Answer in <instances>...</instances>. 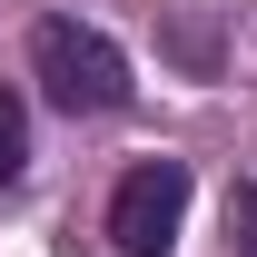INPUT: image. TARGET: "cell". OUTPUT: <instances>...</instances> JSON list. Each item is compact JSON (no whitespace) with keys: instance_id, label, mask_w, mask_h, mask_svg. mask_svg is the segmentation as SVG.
<instances>
[{"instance_id":"obj_1","label":"cell","mask_w":257,"mask_h":257,"mask_svg":"<svg viewBox=\"0 0 257 257\" xmlns=\"http://www.w3.org/2000/svg\"><path fill=\"white\" fill-rule=\"evenodd\" d=\"M30 69H40V89L60 99L69 119H99V109H119V99H128L119 40L89 30V20H40V30H30Z\"/></svg>"},{"instance_id":"obj_2","label":"cell","mask_w":257,"mask_h":257,"mask_svg":"<svg viewBox=\"0 0 257 257\" xmlns=\"http://www.w3.org/2000/svg\"><path fill=\"white\" fill-rule=\"evenodd\" d=\"M178 218H188V168H178V159L128 168L119 198H109V237H119V257H168V247H178Z\"/></svg>"},{"instance_id":"obj_3","label":"cell","mask_w":257,"mask_h":257,"mask_svg":"<svg viewBox=\"0 0 257 257\" xmlns=\"http://www.w3.org/2000/svg\"><path fill=\"white\" fill-rule=\"evenodd\" d=\"M20 168H30V109H20V99L0 89V188H10Z\"/></svg>"},{"instance_id":"obj_4","label":"cell","mask_w":257,"mask_h":257,"mask_svg":"<svg viewBox=\"0 0 257 257\" xmlns=\"http://www.w3.org/2000/svg\"><path fill=\"white\" fill-rule=\"evenodd\" d=\"M227 257H257V188L227 198Z\"/></svg>"}]
</instances>
